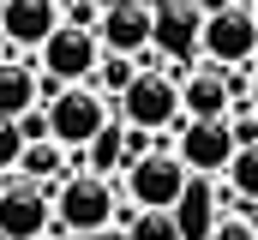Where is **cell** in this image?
Listing matches in <instances>:
<instances>
[{
	"label": "cell",
	"mask_w": 258,
	"mask_h": 240,
	"mask_svg": "<svg viewBox=\"0 0 258 240\" xmlns=\"http://www.w3.org/2000/svg\"><path fill=\"white\" fill-rule=\"evenodd\" d=\"M54 234H102V228H114V216H120V180L114 174H90V168H78V174H60L54 186Z\"/></svg>",
	"instance_id": "1"
},
{
	"label": "cell",
	"mask_w": 258,
	"mask_h": 240,
	"mask_svg": "<svg viewBox=\"0 0 258 240\" xmlns=\"http://www.w3.org/2000/svg\"><path fill=\"white\" fill-rule=\"evenodd\" d=\"M186 192H192V168L180 162V150L168 138L120 168V198H126L132 210H180Z\"/></svg>",
	"instance_id": "2"
},
{
	"label": "cell",
	"mask_w": 258,
	"mask_h": 240,
	"mask_svg": "<svg viewBox=\"0 0 258 240\" xmlns=\"http://www.w3.org/2000/svg\"><path fill=\"white\" fill-rule=\"evenodd\" d=\"M126 126H144V132H156V138H168L174 126H180V78L174 72H162V66H138V78L126 84V96L114 102Z\"/></svg>",
	"instance_id": "3"
},
{
	"label": "cell",
	"mask_w": 258,
	"mask_h": 240,
	"mask_svg": "<svg viewBox=\"0 0 258 240\" xmlns=\"http://www.w3.org/2000/svg\"><path fill=\"white\" fill-rule=\"evenodd\" d=\"M48 108V138L66 144V150H84L108 120H114V102L96 90V84H66L54 102H42Z\"/></svg>",
	"instance_id": "4"
},
{
	"label": "cell",
	"mask_w": 258,
	"mask_h": 240,
	"mask_svg": "<svg viewBox=\"0 0 258 240\" xmlns=\"http://www.w3.org/2000/svg\"><path fill=\"white\" fill-rule=\"evenodd\" d=\"M198 60H210V66H252L258 60V18L240 0L204 18V30H198Z\"/></svg>",
	"instance_id": "5"
},
{
	"label": "cell",
	"mask_w": 258,
	"mask_h": 240,
	"mask_svg": "<svg viewBox=\"0 0 258 240\" xmlns=\"http://www.w3.org/2000/svg\"><path fill=\"white\" fill-rule=\"evenodd\" d=\"M168 138H174L180 162L192 168V180H222V174H228V162H234V150H240L228 120H180Z\"/></svg>",
	"instance_id": "6"
},
{
	"label": "cell",
	"mask_w": 258,
	"mask_h": 240,
	"mask_svg": "<svg viewBox=\"0 0 258 240\" xmlns=\"http://www.w3.org/2000/svg\"><path fill=\"white\" fill-rule=\"evenodd\" d=\"M0 234L6 240H54V192L36 180H6L0 186Z\"/></svg>",
	"instance_id": "7"
},
{
	"label": "cell",
	"mask_w": 258,
	"mask_h": 240,
	"mask_svg": "<svg viewBox=\"0 0 258 240\" xmlns=\"http://www.w3.org/2000/svg\"><path fill=\"white\" fill-rule=\"evenodd\" d=\"M36 54H42V72H48V78H60V84H90V72H96V60H102V42H96V30L60 24Z\"/></svg>",
	"instance_id": "8"
},
{
	"label": "cell",
	"mask_w": 258,
	"mask_h": 240,
	"mask_svg": "<svg viewBox=\"0 0 258 240\" xmlns=\"http://www.w3.org/2000/svg\"><path fill=\"white\" fill-rule=\"evenodd\" d=\"M156 30L150 48L162 60H198V30H204V6L198 0H156Z\"/></svg>",
	"instance_id": "9"
},
{
	"label": "cell",
	"mask_w": 258,
	"mask_h": 240,
	"mask_svg": "<svg viewBox=\"0 0 258 240\" xmlns=\"http://www.w3.org/2000/svg\"><path fill=\"white\" fill-rule=\"evenodd\" d=\"M150 30H156V12L144 0H108L102 6V24H96V42L114 48V54H156L150 48Z\"/></svg>",
	"instance_id": "10"
},
{
	"label": "cell",
	"mask_w": 258,
	"mask_h": 240,
	"mask_svg": "<svg viewBox=\"0 0 258 240\" xmlns=\"http://www.w3.org/2000/svg\"><path fill=\"white\" fill-rule=\"evenodd\" d=\"M0 24H6V48H42L60 30V0H0Z\"/></svg>",
	"instance_id": "11"
},
{
	"label": "cell",
	"mask_w": 258,
	"mask_h": 240,
	"mask_svg": "<svg viewBox=\"0 0 258 240\" xmlns=\"http://www.w3.org/2000/svg\"><path fill=\"white\" fill-rule=\"evenodd\" d=\"M228 108H234L228 66H210V60H198L192 72L180 78V114H186V120H228Z\"/></svg>",
	"instance_id": "12"
},
{
	"label": "cell",
	"mask_w": 258,
	"mask_h": 240,
	"mask_svg": "<svg viewBox=\"0 0 258 240\" xmlns=\"http://www.w3.org/2000/svg\"><path fill=\"white\" fill-rule=\"evenodd\" d=\"M24 108H36V72L18 54H0V114L18 120Z\"/></svg>",
	"instance_id": "13"
},
{
	"label": "cell",
	"mask_w": 258,
	"mask_h": 240,
	"mask_svg": "<svg viewBox=\"0 0 258 240\" xmlns=\"http://www.w3.org/2000/svg\"><path fill=\"white\" fill-rule=\"evenodd\" d=\"M138 66H144L138 54H114V48H102L96 72H90V84H96V90H102L108 102H120V96H126V84L138 78Z\"/></svg>",
	"instance_id": "14"
},
{
	"label": "cell",
	"mask_w": 258,
	"mask_h": 240,
	"mask_svg": "<svg viewBox=\"0 0 258 240\" xmlns=\"http://www.w3.org/2000/svg\"><path fill=\"white\" fill-rule=\"evenodd\" d=\"M18 174L36 180V186H54V180L66 174V144H54V138H42V144H24V156H18Z\"/></svg>",
	"instance_id": "15"
},
{
	"label": "cell",
	"mask_w": 258,
	"mask_h": 240,
	"mask_svg": "<svg viewBox=\"0 0 258 240\" xmlns=\"http://www.w3.org/2000/svg\"><path fill=\"white\" fill-rule=\"evenodd\" d=\"M120 132H126V120H108V126L84 144V168H90V174H120V168H126V156H120Z\"/></svg>",
	"instance_id": "16"
},
{
	"label": "cell",
	"mask_w": 258,
	"mask_h": 240,
	"mask_svg": "<svg viewBox=\"0 0 258 240\" xmlns=\"http://www.w3.org/2000/svg\"><path fill=\"white\" fill-rule=\"evenodd\" d=\"M126 240H186V234H180V216L174 210H132Z\"/></svg>",
	"instance_id": "17"
},
{
	"label": "cell",
	"mask_w": 258,
	"mask_h": 240,
	"mask_svg": "<svg viewBox=\"0 0 258 240\" xmlns=\"http://www.w3.org/2000/svg\"><path fill=\"white\" fill-rule=\"evenodd\" d=\"M222 180H228V192H234V198H246V204H258V144H240Z\"/></svg>",
	"instance_id": "18"
},
{
	"label": "cell",
	"mask_w": 258,
	"mask_h": 240,
	"mask_svg": "<svg viewBox=\"0 0 258 240\" xmlns=\"http://www.w3.org/2000/svg\"><path fill=\"white\" fill-rule=\"evenodd\" d=\"M258 204H240V210H222L216 222H210V240H258Z\"/></svg>",
	"instance_id": "19"
},
{
	"label": "cell",
	"mask_w": 258,
	"mask_h": 240,
	"mask_svg": "<svg viewBox=\"0 0 258 240\" xmlns=\"http://www.w3.org/2000/svg\"><path fill=\"white\" fill-rule=\"evenodd\" d=\"M18 156H24L18 120H6V114H0V174H12V168H18Z\"/></svg>",
	"instance_id": "20"
},
{
	"label": "cell",
	"mask_w": 258,
	"mask_h": 240,
	"mask_svg": "<svg viewBox=\"0 0 258 240\" xmlns=\"http://www.w3.org/2000/svg\"><path fill=\"white\" fill-rule=\"evenodd\" d=\"M60 24L96 30V24H102V6H96V0H60Z\"/></svg>",
	"instance_id": "21"
},
{
	"label": "cell",
	"mask_w": 258,
	"mask_h": 240,
	"mask_svg": "<svg viewBox=\"0 0 258 240\" xmlns=\"http://www.w3.org/2000/svg\"><path fill=\"white\" fill-rule=\"evenodd\" d=\"M18 138H24V144H42V138H48V108H42V102L18 114Z\"/></svg>",
	"instance_id": "22"
},
{
	"label": "cell",
	"mask_w": 258,
	"mask_h": 240,
	"mask_svg": "<svg viewBox=\"0 0 258 240\" xmlns=\"http://www.w3.org/2000/svg\"><path fill=\"white\" fill-rule=\"evenodd\" d=\"M246 102H252V108H258V60H252V66H246Z\"/></svg>",
	"instance_id": "23"
},
{
	"label": "cell",
	"mask_w": 258,
	"mask_h": 240,
	"mask_svg": "<svg viewBox=\"0 0 258 240\" xmlns=\"http://www.w3.org/2000/svg\"><path fill=\"white\" fill-rule=\"evenodd\" d=\"M198 6H204V18H210V12H222V6H234V0H198Z\"/></svg>",
	"instance_id": "24"
},
{
	"label": "cell",
	"mask_w": 258,
	"mask_h": 240,
	"mask_svg": "<svg viewBox=\"0 0 258 240\" xmlns=\"http://www.w3.org/2000/svg\"><path fill=\"white\" fill-rule=\"evenodd\" d=\"M0 54H12V48H6V24H0Z\"/></svg>",
	"instance_id": "25"
},
{
	"label": "cell",
	"mask_w": 258,
	"mask_h": 240,
	"mask_svg": "<svg viewBox=\"0 0 258 240\" xmlns=\"http://www.w3.org/2000/svg\"><path fill=\"white\" fill-rule=\"evenodd\" d=\"M240 6H246V12H252V18H258V0H240Z\"/></svg>",
	"instance_id": "26"
},
{
	"label": "cell",
	"mask_w": 258,
	"mask_h": 240,
	"mask_svg": "<svg viewBox=\"0 0 258 240\" xmlns=\"http://www.w3.org/2000/svg\"><path fill=\"white\" fill-rule=\"evenodd\" d=\"M0 186H6V174H0Z\"/></svg>",
	"instance_id": "27"
},
{
	"label": "cell",
	"mask_w": 258,
	"mask_h": 240,
	"mask_svg": "<svg viewBox=\"0 0 258 240\" xmlns=\"http://www.w3.org/2000/svg\"><path fill=\"white\" fill-rule=\"evenodd\" d=\"M0 240H6V234H0Z\"/></svg>",
	"instance_id": "28"
}]
</instances>
